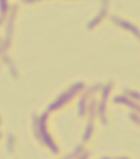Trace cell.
<instances>
[{
	"mask_svg": "<svg viewBox=\"0 0 140 159\" xmlns=\"http://www.w3.org/2000/svg\"><path fill=\"white\" fill-rule=\"evenodd\" d=\"M112 19H113V21H116V22H118V23L120 24L121 26H124V28H126L127 30L133 31V32H135L136 34L138 35V31H137V29H136V28H135V26H133V25H131L130 23H128V22H125V21H121V20L117 19V18H114V16H113Z\"/></svg>",
	"mask_w": 140,
	"mask_h": 159,
	"instance_id": "6da1fadb",
	"label": "cell"
},
{
	"mask_svg": "<svg viewBox=\"0 0 140 159\" xmlns=\"http://www.w3.org/2000/svg\"><path fill=\"white\" fill-rule=\"evenodd\" d=\"M0 7H1V12L2 13H6L7 12V2H6V0H0Z\"/></svg>",
	"mask_w": 140,
	"mask_h": 159,
	"instance_id": "7a4b0ae2",
	"label": "cell"
}]
</instances>
